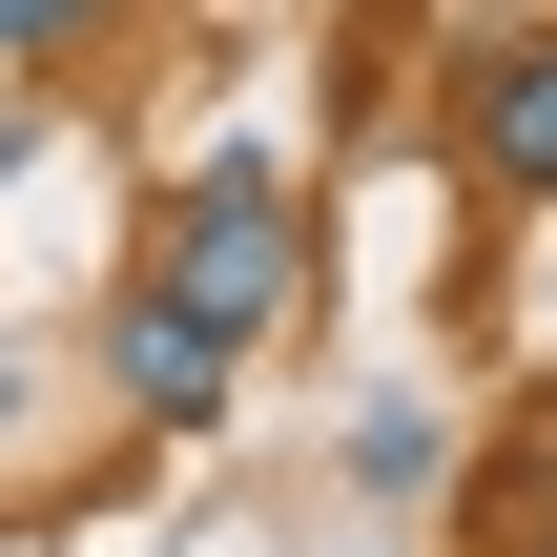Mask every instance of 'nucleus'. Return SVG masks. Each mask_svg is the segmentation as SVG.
I'll return each mask as SVG.
<instances>
[{"instance_id": "obj_1", "label": "nucleus", "mask_w": 557, "mask_h": 557, "mask_svg": "<svg viewBox=\"0 0 557 557\" xmlns=\"http://www.w3.org/2000/svg\"><path fill=\"white\" fill-rule=\"evenodd\" d=\"M145 289H186L207 331L269 351V331L310 310V207H289V165H269V145H207V165L165 186V227H145Z\"/></svg>"}, {"instance_id": "obj_2", "label": "nucleus", "mask_w": 557, "mask_h": 557, "mask_svg": "<svg viewBox=\"0 0 557 557\" xmlns=\"http://www.w3.org/2000/svg\"><path fill=\"white\" fill-rule=\"evenodd\" d=\"M455 165H475V207H557V0L455 41Z\"/></svg>"}, {"instance_id": "obj_3", "label": "nucleus", "mask_w": 557, "mask_h": 557, "mask_svg": "<svg viewBox=\"0 0 557 557\" xmlns=\"http://www.w3.org/2000/svg\"><path fill=\"white\" fill-rule=\"evenodd\" d=\"M103 393H124L145 434H207V413L248 393V331H207L186 289H145V269H124V310H103Z\"/></svg>"}, {"instance_id": "obj_4", "label": "nucleus", "mask_w": 557, "mask_h": 557, "mask_svg": "<svg viewBox=\"0 0 557 557\" xmlns=\"http://www.w3.org/2000/svg\"><path fill=\"white\" fill-rule=\"evenodd\" d=\"M351 475H372V496H413V475H455V434L393 393V413H351Z\"/></svg>"}, {"instance_id": "obj_5", "label": "nucleus", "mask_w": 557, "mask_h": 557, "mask_svg": "<svg viewBox=\"0 0 557 557\" xmlns=\"http://www.w3.org/2000/svg\"><path fill=\"white\" fill-rule=\"evenodd\" d=\"M103 41V0H0V83H41V62H83Z\"/></svg>"}, {"instance_id": "obj_6", "label": "nucleus", "mask_w": 557, "mask_h": 557, "mask_svg": "<svg viewBox=\"0 0 557 557\" xmlns=\"http://www.w3.org/2000/svg\"><path fill=\"white\" fill-rule=\"evenodd\" d=\"M496 537H517V557H557V434L517 455V475H496Z\"/></svg>"}]
</instances>
